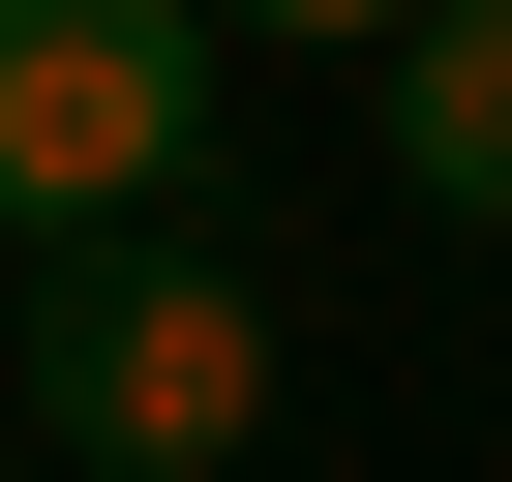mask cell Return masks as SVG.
<instances>
[{"instance_id": "cell-1", "label": "cell", "mask_w": 512, "mask_h": 482, "mask_svg": "<svg viewBox=\"0 0 512 482\" xmlns=\"http://www.w3.org/2000/svg\"><path fill=\"white\" fill-rule=\"evenodd\" d=\"M0 362H31L61 482H241V422H272V272H241L211 211H91Z\"/></svg>"}, {"instance_id": "cell-2", "label": "cell", "mask_w": 512, "mask_h": 482, "mask_svg": "<svg viewBox=\"0 0 512 482\" xmlns=\"http://www.w3.org/2000/svg\"><path fill=\"white\" fill-rule=\"evenodd\" d=\"M211 151V0H0V241L181 211Z\"/></svg>"}, {"instance_id": "cell-3", "label": "cell", "mask_w": 512, "mask_h": 482, "mask_svg": "<svg viewBox=\"0 0 512 482\" xmlns=\"http://www.w3.org/2000/svg\"><path fill=\"white\" fill-rule=\"evenodd\" d=\"M362 91H392V181L512 241V0H392V31H362Z\"/></svg>"}, {"instance_id": "cell-4", "label": "cell", "mask_w": 512, "mask_h": 482, "mask_svg": "<svg viewBox=\"0 0 512 482\" xmlns=\"http://www.w3.org/2000/svg\"><path fill=\"white\" fill-rule=\"evenodd\" d=\"M211 31H392V0H211Z\"/></svg>"}]
</instances>
